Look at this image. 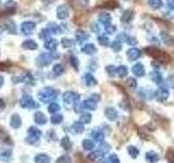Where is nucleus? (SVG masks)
<instances>
[{
  "mask_svg": "<svg viewBox=\"0 0 174 163\" xmlns=\"http://www.w3.org/2000/svg\"><path fill=\"white\" fill-rule=\"evenodd\" d=\"M58 95H59V91L51 88V87H46V88L41 89L38 93V97L41 102H49V101L55 100L58 97Z\"/></svg>",
  "mask_w": 174,
  "mask_h": 163,
  "instance_id": "nucleus-1",
  "label": "nucleus"
},
{
  "mask_svg": "<svg viewBox=\"0 0 174 163\" xmlns=\"http://www.w3.org/2000/svg\"><path fill=\"white\" fill-rule=\"evenodd\" d=\"M57 56H52L51 52H48V53H41V56L37 57L36 59V63L38 67H47L49 65L51 62L53 61V59L56 58Z\"/></svg>",
  "mask_w": 174,
  "mask_h": 163,
  "instance_id": "nucleus-2",
  "label": "nucleus"
},
{
  "mask_svg": "<svg viewBox=\"0 0 174 163\" xmlns=\"http://www.w3.org/2000/svg\"><path fill=\"white\" fill-rule=\"evenodd\" d=\"M20 105L22 108L24 109H36L39 107V105L29 95H24L21 98Z\"/></svg>",
  "mask_w": 174,
  "mask_h": 163,
  "instance_id": "nucleus-3",
  "label": "nucleus"
},
{
  "mask_svg": "<svg viewBox=\"0 0 174 163\" xmlns=\"http://www.w3.org/2000/svg\"><path fill=\"white\" fill-rule=\"evenodd\" d=\"M27 133H29V137L26 138V141L30 144H35L36 141L39 140V138H41V132L34 126L30 127Z\"/></svg>",
  "mask_w": 174,
  "mask_h": 163,
  "instance_id": "nucleus-4",
  "label": "nucleus"
},
{
  "mask_svg": "<svg viewBox=\"0 0 174 163\" xmlns=\"http://www.w3.org/2000/svg\"><path fill=\"white\" fill-rule=\"evenodd\" d=\"M79 100V95L75 91H67L63 95V101L67 105H72V103H76Z\"/></svg>",
  "mask_w": 174,
  "mask_h": 163,
  "instance_id": "nucleus-5",
  "label": "nucleus"
},
{
  "mask_svg": "<svg viewBox=\"0 0 174 163\" xmlns=\"http://www.w3.org/2000/svg\"><path fill=\"white\" fill-rule=\"evenodd\" d=\"M35 30V23L30 22V21H25V22L22 23L21 25V32H22L23 35L25 36H29V35L32 34Z\"/></svg>",
  "mask_w": 174,
  "mask_h": 163,
  "instance_id": "nucleus-6",
  "label": "nucleus"
},
{
  "mask_svg": "<svg viewBox=\"0 0 174 163\" xmlns=\"http://www.w3.org/2000/svg\"><path fill=\"white\" fill-rule=\"evenodd\" d=\"M70 14V9L67 4H61L57 9V16L59 20H64L69 16Z\"/></svg>",
  "mask_w": 174,
  "mask_h": 163,
  "instance_id": "nucleus-7",
  "label": "nucleus"
},
{
  "mask_svg": "<svg viewBox=\"0 0 174 163\" xmlns=\"http://www.w3.org/2000/svg\"><path fill=\"white\" fill-rule=\"evenodd\" d=\"M34 121L39 125H45L47 123V117L41 111H37L34 114Z\"/></svg>",
  "mask_w": 174,
  "mask_h": 163,
  "instance_id": "nucleus-8",
  "label": "nucleus"
},
{
  "mask_svg": "<svg viewBox=\"0 0 174 163\" xmlns=\"http://www.w3.org/2000/svg\"><path fill=\"white\" fill-rule=\"evenodd\" d=\"M0 143L7 144V145H12V140H11V137L9 136V134L0 126Z\"/></svg>",
  "mask_w": 174,
  "mask_h": 163,
  "instance_id": "nucleus-9",
  "label": "nucleus"
},
{
  "mask_svg": "<svg viewBox=\"0 0 174 163\" xmlns=\"http://www.w3.org/2000/svg\"><path fill=\"white\" fill-rule=\"evenodd\" d=\"M10 125L11 127H13V128H19V127L22 125V120H21L20 115L16 114H12V117H11V120H10Z\"/></svg>",
  "mask_w": 174,
  "mask_h": 163,
  "instance_id": "nucleus-10",
  "label": "nucleus"
},
{
  "mask_svg": "<svg viewBox=\"0 0 174 163\" xmlns=\"http://www.w3.org/2000/svg\"><path fill=\"white\" fill-rule=\"evenodd\" d=\"M58 47V41L56 39H52V38H49L48 41H46L45 42V48L49 51H55Z\"/></svg>",
  "mask_w": 174,
  "mask_h": 163,
  "instance_id": "nucleus-11",
  "label": "nucleus"
},
{
  "mask_svg": "<svg viewBox=\"0 0 174 163\" xmlns=\"http://www.w3.org/2000/svg\"><path fill=\"white\" fill-rule=\"evenodd\" d=\"M88 37H89V35L87 34L86 32H84V30H77V32L75 33V38H76V41L79 42H84L88 39Z\"/></svg>",
  "mask_w": 174,
  "mask_h": 163,
  "instance_id": "nucleus-12",
  "label": "nucleus"
},
{
  "mask_svg": "<svg viewBox=\"0 0 174 163\" xmlns=\"http://www.w3.org/2000/svg\"><path fill=\"white\" fill-rule=\"evenodd\" d=\"M22 47L24 49H27V50H35L37 49V44L35 41H32V39H27L22 44Z\"/></svg>",
  "mask_w": 174,
  "mask_h": 163,
  "instance_id": "nucleus-13",
  "label": "nucleus"
},
{
  "mask_svg": "<svg viewBox=\"0 0 174 163\" xmlns=\"http://www.w3.org/2000/svg\"><path fill=\"white\" fill-rule=\"evenodd\" d=\"M84 82H85V84L88 87L95 86V85L97 84V82H96L95 77H94L91 74H89V73H87V74L84 75Z\"/></svg>",
  "mask_w": 174,
  "mask_h": 163,
  "instance_id": "nucleus-14",
  "label": "nucleus"
},
{
  "mask_svg": "<svg viewBox=\"0 0 174 163\" xmlns=\"http://www.w3.org/2000/svg\"><path fill=\"white\" fill-rule=\"evenodd\" d=\"M106 117H107L110 121H116L117 117V113L113 108H107L106 109Z\"/></svg>",
  "mask_w": 174,
  "mask_h": 163,
  "instance_id": "nucleus-15",
  "label": "nucleus"
},
{
  "mask_svg": "<svg viewBox=\"0 0 174 163\" xmlns=\"http://www.w3.org/2000/svg\"><path fill=\"white\" fill-rule=\"evenodd\" d=\"M82 51H83L84 53H86V54H94V53H96L97 49H96L95 45H93V44H86L85 46L82 48Z\"/></svg>",
  "mask_w": 174,
  "mask_h": 163,
  "instance_id": "nucleus-16",
  "label": "nucleus"
},
{
  "mask_svg": "<svg viewBox=\"0 0 174 163\" xmlns=\"http://www.w3.org/2000/svg\"><path fill=\"white\" fill-rule=\"evenodd\" d=\"M35 162L36 163H50V157L45 153H41V155H37L35 157Z\"/></svg>",
  "mask_w": 174,
  "mask_h": 163,
  "instance_id": "nucleus-17",
  "label": "nucleus"
},
{
  "mask_svg": "<svg viewBox=\"0 0 174 163\" xmlns=\"http://www.w3.org/2000/svg\"><path fill=\"white\" fill-rule=\"evenodd\" d=\"M82 106H83V108H86L88 109V110H95L96 107H97V105H96V101L93 100V99H86L85 101H84L83 103H82Z\"/></svg>",
  "mask_w": 174,
  "mask_h": 163,
  "instance_id": "nucleus-18",
  "label": "nucleus"
},
{
  "mask_svg": "<svg viewBox=\"0 0 174 163\" xmlns=\"http://www.w3.org/2000/svg\"><path fill=\"white\" fill-rule=\"evenodd\" d=\"M47 28H49L50 30V32L52 33V34H61L62 33V30H61V27L57 25L56 23H49Z\"/></svg>",
  "mask_w": 174,
  "mask_h": 163,
  "instance_id": "nucleus-19",
  "label": "nucleus"
},
{
  "mask_svg": "<svg viewBox=\"0 0 174 163\" xmlns=\"http://www.w3.org/2000/svg\"><path fill=\"white\" fill-rule=\"evenodd\" d=\"M52 34V33L50 32V30L49 28H44V30H41V33H39V38L43 39V41H48L49 38H50V35Z\"/></svg>",
  "mask_w": 174,
  "mask_h": 163,
  "instance_id": "nucleus-20",
  "label": "nucleus"
},
{
  "mask_svg": "<svg viewBox=\"0 0 174 163\" xmlns=\"http://www.w3.org/2000/svg\"><path fill=\"white\" fill-rule=\"evenodd\" d=\"M61 146H62L63 149H65V150H71L72 144H71V140H70L69 137H68V136L63 137L62 140H61Z\"/></svg>",
  "mask_w": 174,
  "mask_h": 163,
  "instance_id": "nucleus-21",
  "label": "nucleus"
},
{
  "mask_svg": "<svg viewBox=\"0 0 174 163\" xmlns=\"http://www.w3.org/2000/svg\"><path fill=\"white\" fill-rule=\"evenodd\" d=\"M82 145H83V148L85 150H93L95 148V143L90 139H84Z\"/></svg>",
  "mask_w": 174,
  "mask_h": 163,
  "instance_id": "nucleus-22",
  "label": "nucleus"
},
{
  "mask_svg": "<svg viewBox=\"0 0 174 163\" xmlns=\"http://www.w3.org/2000/svg\"><path fill=\"white\" fill-rule=\"evenodd\" d=\"M64 72V68H63L62 64H60V63H58V64H56L55 67L52 68V73L55 76H60L62 73Z\"/></svg>",
  "mask_w": 174,
  "mask_h": 163,
  "instance_id": "nucleus-23",
  "label": "nucleus"
},
{
  "mask_svg": "<svg viewBox=\"0 0 174 163\" xmlns=\"http://www.w3.org/2000/svg\"><path fill=\"white\" fill-rule=\"evenodd\" d=\"M72 129L74 131V133H77V134L82 133V132L84 131L83 123H81V122H74V123H73V125H72Z\"/></svg>",
  "mask_w": 174,
  "mask_h": 163,
  "instance_id": "nucleus-24",
  "label": "nucleus"
},
{
  "mask_svg": "<svg viewBox=\"0 0 174 163\" xmlns=\"http://www.w3.org/2000/svg\"><path fill=\"white\" fill-rule=\"evenodd\" d=\"M63 121V115L60 114V113H55V114L51 117L50 119V122L52 123V124H60L61 122Z\"/></svg>",
  "mask_w": 174,
  "mask_h": 163,
  "instance_id": "nucleus-25",
  "label": "nucleus"
},
{
  "mask_svg": "<svg viewBox=\"0 0 174 163\" xmlns=\"http://www.w3.org/2000/svg\"><path fill=\"white\" fill-rule=\"evenodd\" d=\"M88 158L90 160H93V161H99V160L102 159V152L101 151H94L93 153H90V155H88Z\"/></svg>",
  "mask_w": 174,
  "mask_h": 163,
  "instance_id": "nucleus-26",
  "label": "nucleus"
},
{
  "mask_svg": "<svg viewBox=\"0 0 174 163\" xmlns=\"http://www.w3.org/2000/svg\"><path fill=\"white\" fill-rule=\"evenodd\" d=\"M0 157H1V160L3 162H10L12 160V153H11L10 150H6L1 153Z\"/></svg>",
  "mask_w": 174,
  "mask_h": 163,
  "instance_id": "nucleus-27",
  "label": "nucleus"
},
{
  "mask_svg": "<svg viewBox=\"0 0 174 163\" xmlns=\"http://www.w3.org/2000/svg\"><path fill=\"white\" fill-rule=\"evenodd\" d=\"M62 46L64 47V48H72V47L75 46V41L74 39H70V38H63L62 41Z\"/></svg>",
  "mask_w": 174,
  "mask_h": 163,
  "instance_id": "nucleus-28",
  "label": "nucleus"
},
{
  "mask_svg": "<svg viewBox=\"0 0 174 163\" xmlns=\"http://www.w3.org/2000/svg\"><path fill=\"white\" fill-rule=\"evenodd\" d=\"M59 110H60V106H59L57 102H51L50 105L48 106L49 113H52V114H55V113H57Z\"/></svg>",
  "mask_w": 174,
  "mask_h": 163,
  "instance_id": "nucleus-29",
  "label": "nucleus"
},
{
  "mask_svg": "<svg viewBox=\"0 0 174 163\" xmlns=\"http://www.w3.org/2000/svg\"><path fill=\"white\" fill-rule=\"evenodd\" d=\"M91 120V115L89 114V113H83V114L81 115V117H79V122L83 123V124H87V123H89Z\"/></svg>",
  "mask_w": 174,
  "mask_h": 163,
  "instance_id": "nucleus-30",
  "label": "nucleus"
},
{
  "mask_svg": "<svg viewBox=\"0 0 174 163\" xmlns=\"http://www.w3.org/2000/svg\"><path fill=\"white\" fill-rule=\"evenodd\" d=\"M117 6V3L114 0H108L107 2H105V3L102 4V7L106 9H114Z\"/></svg>",
  "mask_w": 174,
  "mask_h": 163,
  "instance_id": "nucleus-31",
  "label": "nucleus"
},
{
  "mask_svg": "<svg viewBox=\"0 0 174 163\" xmlns=\"http://www.w3.org/2000/svg\"><path fill=\"white\" fill-rule=\"evenodd\" d=\"M133 72L135 73L136 75L140 76V75L144 74V68H143V65L142 64H136L135 67L133 68Z\"/></svg>",
  "mask_w": 174,
  "mask_h": 163,
  "instance_id": "nucleus-32",
  "label": "nucleus"
},
{
  "mask_svg": "<svg viewBox=\"0 0 174 163\" xmlns=\"http://www.w3.org/2000/svg\"><path fill=\"white\" fill-rule=\"evenodd\" d=\"M71 158L69 155H61L56 160V163H71Z\"/></svg>",
  "mask_w": 174,
  "mask_h": 163,
  "instance_id": "nucleus-33",
  "label": "nucleus"
},
{
  "mask_svg": "<svg viewBox=\"0 0 174 163\" xmlns=\"http://www.w3.org/2000/svg\"><path fill=\"white\" fill-rule=\"evenodd\" d=\"M91 136H93L97 141H102V139H103V134L100 131L91 132Z\"/></svg>",
  "mask_w": 174,
  "mask_h": 163,
  "instance_id": "nucleus-34",
  "label": "nucleus"
},
{
  "mask_svg": "<svg viewBox=\"0 0 174 163\" xmlns=\"http://www.w3.org/2000/svg\"><path fill=\"white\" fill-rule=\"evenodd\" d=\"M128 56L131 60H134V59H136L139 56V52H138V50H136V49H131V50L128 51Z\"/></svg>",
  "mask_w": 174,
  "mask_h": 163,
  "instance_id": "nucleus-35",
  "label": "nucleus"
},
{
  "mask_svg": "<svg viewBox=\"0 0 174 163\" xmlns=\"http://www.w3.org/2000/svg\"><path fill=\"white\" fill-rule=\"evenodd\" d=\"M110 20H111V18H110L109 14H107V13H102V14H100L99 21H100V22H102L103 24H108Z\"/></svg>",
  "mask_w": 174,
  "mask_h": 163,
  "instance_id": "nucleus-36",
  "label": "nucleus"
},
{
  "mask_svg": "<svg viewBox=\"0 0 174 163\" xmlns=\"http://www.w3.org/2000/svg\"><path fill=\"white\" fill-rule=\"evenodd\" d=\"M47 138H48V140H57V135H56V132L53 131V129H49L48 133H47Z\"/></svg>",
  "mask_w": 174,
  "mask_h": 163,
  "instance_id": "nucleus-37",
  "label": "nucleus"
},
{
  "mask_svg": "<svg viewBox=\"0 0 174 163\" xmlns=\"http://www.w3.org/2000/svg\"><path fill=\"white\" fill-rule=\"evenodd\" d=\"M6 28L9 30L10 33H15L16 32V27L15 24L13 22H7L6 23Z\"/></svg>",
  "mask_w": 174,
  "mask_h": 163,
  "instance_id": "nucleus-38",
  "label": "nucleus"
},
{
  "mask_svg": "<svg viewBox=\"0 0 174 163\" xmlns=\"http://www.w3.org/2000/svg\"><path fill=\"white\" fill-rule=\"evenodd\" d=\"M71 64H72V67L75 68V70H79V60H77V58L76 57H74V56H72L71 57Z\"/></svg>",
  "mask_w": 174,
  "mask_h": 163,
  "instance_id": "nucleus-39",
  "label": "nucleus"
},
{
  "mask_svg": "<svg viewBox=\"0 0 174 163\" xmlns=\"http://www.w3.org/2000/svg\"><path fill=\"white\" fill-rule=\"evenodd\" d=\"M117 73H119V75L121 77L125 76L126 74H128V70H126L125 67H120L119 68H117Z\"/></svg>",
  "mask_w": 174,
  "mask_h": 163,
  "instance_id": "nucleus-40",
  "label": "nucleus"
},
{
  "mask_svg": "<svg viewBox=\"0 0 174 163\" xmlns=\"http://www.w3.org/2000/svg\"><path fill=\"white\" fill-rule=\"evenodd\" d=\"M10 62H0V71H6L7 68H9L11 67Z\"/></svg>",
  "mask_w": 174,
  "mask_h": 163,
  "instance_id": "nucleus-41",
  "label": "nucleus"
},
{
  "mask_svg": "<svg viewBox=\"0 0 174 163\" xmlns=\"http://www.w3.org/2000/svg\"><path fill=\"white\" fill-rule=\"evenodd\" d=\"M128 152H130V155L133 158H136V155H137V153H138V150L136 149L135 147H128Z\"/></svg>",
  "mask_w": 174,
  "mask_h": 163,
  "instance_id": "nucleus-42",
  "label": "nucleus"
},
{
  "mask_svg": "<svg viewBox=\"0 0 174 163\" xmlns=\"http://www.w3.org/2000/svg\"><path fill=\"white\" fill-rule=\"evenodd\" d=\"M132 12H125L123 14V16H122V21H124V22H128V21H130V20H132Z\"/></svg>",
  "mask_w": 174,
  "mask_h": 163,
  "instance_id": "nucleus-43",
  "label": "nucleus"
},
{
  "mask_svg": "<svg viewBox=\"0 0 174 163\" xmlns=\"http://www.w3.org/2000/svg\"><path fill=\"white\" fill-rule=\"evenodd\" d=\"M98 41H99L100 44L103 45V46H107L108 42H109V41H108V38L106 36H100L99 38H98Z\"/></svg>",
  "mask_w": 174,
  "mask_h": 163,
  "instance_id": "nucleus-44",
  "label": "nucleus"
},
{
  "mask_svg": "<svg viewBox=\"0 0 174 163\" xmlns=\"http://www.w3.org/2000/svg\"><path fill=\"white\" fill-rule=\"evenodd\" d=\"M109 161H110V163H120L119 158H117L116 155H110V158H109Z\"/></svg>",
  "mask_w": 174,
  "mask_h": 163,
  "instance_id": "nucleus-45",
  "label": "nucleus"
},
{
  "mask_svg": "<svg viewBox=\"0 0 174 163\" xmlns=\"http://www.w3.org/2000/svg\"><path fill=\"white\" fill-rule=\"evenodd\" d=\"M112 48H113L114 50H120V49H121V44L117 41L113 42V44H112Z\"/></svg>",
  "mask_w": 174,
  "mask_h": 163,
  "instance_id": "nucleus-46",
  "label": "nucleus"
},
{
  "mask_svg": "<svg viewBox=\"0 0 174 163\" xmlns=\"http://www.w3.org/2000/svg\"><path fill=\"white\" fill-rule=\"evenodd\" d=\"M128 85H130V86L132 87V88H134V87H135V86H136V82H135V81H134V79H128Z\"/></svg>",
  "mask_w": 174,
  "mask_h": 163,
  "instance_id": "nucleus-47",
  "label": "nucleus"
},
{
  "mask_svg": "<svg viewBox=\"0 0 174 163\" xmlns=\"http://www.w3.org/2000/svg\"><path fill=\"white\" fill-rule=\"evenodd\" d=\"M114 68L113 67H108L107 68V71H108V73H109V74H111V75H113V72H114Z\"/></svg>",
  "mask_w": 174,
  "mask_h": 163,
  "instance_id": "nucleus-48",
  "label": "nucleus"
},
{
  "mask_svg": "<svg viewBox=\"0 0 174 163\" xmlns=\"http://www.w3.org/2000/svg\"><path fill=\"white\" fill-rule=\"evenodd\" d=\"M6 107V105H4V101L2 100V99H0V109H3Z\"/></svg>",
  "mask_w": 174,
  "mask_h": 163,
  "instance_id": "nucleus-49",
  "label": "nucleus"
},
{
  "mask_svg": "<svg viewBox=\"0 0 174 163\" xmlns=\"http://www.w3.org/2000/svg\"><path fill=\"white\" fill-rule=\"evenodd\" d=\"M3 77H2V76H0V87H1L2 86V85H3Z\"/></svg>",
  "mask_w": 174,
  "mask_h": 163,
  "instance_id": "nucleus-50",
  "label": "nucleus"
},
{
  "mask_svg": "<svg viewBox=\"0 0 174 163\" xmlns=\"http://www.w3.org/2000/svg\"><path fill=\"white\" fill-rule=\"evenodd\" d=\"M0 3H1V1H0Z\"/></svg>",
  "mask_w": 174,
  "mask_h": 163,
  "instance_id": "nucleus-51",
  "label": "nucleus"
}]
</instances>
